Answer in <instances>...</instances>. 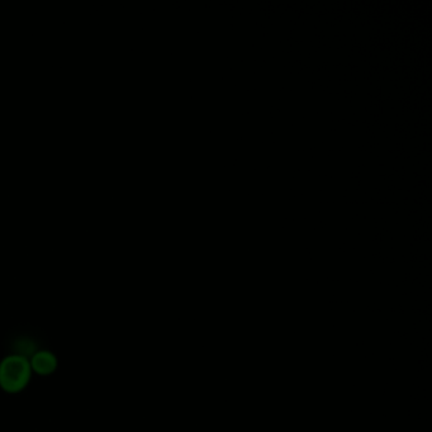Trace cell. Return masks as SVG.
<instances>
[{
  "label": "cell",
  "instance_id": "cell-1",
  "mask_svg": "<svg viewBox=\"0 0 432 432\" xmlns=\"http://www.w3.org/2000/svg\"><path fill=\"white\" fill-rule=\"evenodd\" d=\"M30 360L22 355H11L0 362V387L8 393H18L31 379Z\"/></svg>",
  "mask_w": 432,
  "mask_h": 432
},
{
  "label": "cell",
  "instance_id": "cell-2",
  "mask_svg": "<svg viewBox=\"0 0 432 432\" xmlns=\"http://www.w3.org/2000/svg\"><path fill=\"white\" fill-rule=\"evenodd\" d=\"M30 362L32 370L39 375L51 374L58 368L56 356L50 351H39L33 354L32 360Z\"/></svg>",
  "mask_w": 432,
  "mask_h": 432
},
{
  "label": "cell",
  "instance_id": "cell-3",
  "mask_svg": "<svg viewBox=\"0 0 432 432\" xmlns=\"http://www.w3.org/2000/svg\"><path fill=\"white\" fill-rule=\"evenodd\" d=\"M18 348H27L26 345L23 343V341H22V343H20V346ZM33 348H34V346H33L32 342H28V350H23V351L20 350V355L27 358V353H28V354H33V353H34V350H33Z\"/></svg>",
  "mask_w": 432,
  "mask_h": 432
}]
</instances>
